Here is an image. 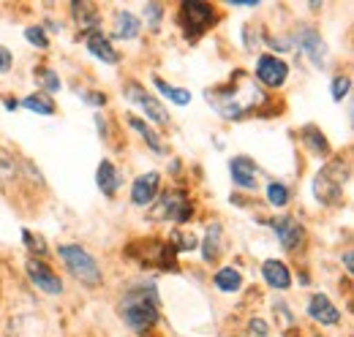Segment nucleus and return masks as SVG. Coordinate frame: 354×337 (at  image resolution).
Listing matches in <instances>:
<instances>
[{"label":"nucleus","mask_w":354,"mask_h":337,"mask_svg":"<svg viewBox=\"0 0 354 337\" xmlns=\"http://www.w3.org/2000/svg\"><path fill=\"white\" fill-rule=\"evenodd\" d=\"M161 299L156 291L153 280H145L139 286H133L129 294L120 299V318L126 321V327L131 332L145 335L147 329H153L161 321V310H158Z\"/></svg>","instance_id":"nucleus-1"},{"label":"nucleus","mask_w":354,"mask_h":337,"mask_svg":"<svg viewBox=\"0 0 354 337\" xmlns=\"http://www.w3.org/2000/svg\"><path fill=\"white\" fill-rule=\"evenodd\" d=\"M205 98L207 101H213V106H216V112L226 117V120H240V117H245L248 112H254L259 104H265V95L259 93V87L257 84H229V87H221V90H207L205 93Z\"/></svg>","instance_id":"nucleus-2"},{"label":"nucleus","mask_w":354,"mask_h":337,"mask_svg":"<svg viewBox=\"0 0 354 337\" xmlns=\"http://www.w3.org/2000/svg\"><path fill=\"white\" fill-rule=\"evenodd\" d=\"M57 256H60V261L66 264L68 275H71L74 280H80L85 289H98V286L104 283V272H101L98 261H95L82 245H60V248H57Z\"/></svg>","instance_id":"nucleus-3"},{"label":"nucleus","mask_w":354,"mask_h":337,"mask_svg":"<svg viewBox=\"0 0 354 337\" xmlns=\"http://www.w3.org/2000/svg\"><path fill=\"white\" fill-rule=\"evenodd\" d=\"M349 182V166L341 161H330L313 177V196L324 207H335L344 199V185Z\"/></svg>","instance_id":"nucleus-4"},{"label":"nucleus","mask_w":354,"mask_h":337,"mask_svg":"<svg viewBox=\"0 0 354 337\" xmlns=\"http://www.w3.org/2000/svg\"><path fill=\"white\" fill-rule=\"evenodd\" d=\"M216 19H218L216 8L210 3H202V0H183L177 8V22H180L188 41L202 39L216 25Z\"/></svg>","instance_id":"nucleus-5"},{"label":"nucleus","mask_w":354,"mask_h":337,"mask_svg":"<svg viewBox=\"0 0 354 337\" xmlns=\"http://www.w3.org/2000/svg\"><path fill=\"white\" fill-rule=\"evenodd\" d=\"M191 215H194L191 199H188V193L180 191V188L167 191V193L158 199L156 210H153V218H156V220H175V223H188Z\"/></svg>","instance_id":"nucleus-6"},{"label":"nucleus","mask_w":354,"mask_h":337,"mask_svg":"<svg viewBox=\"0 0 354 337\" xmlns=\"http://www.w3.org/2000/svg\"><path fill=\"white\" fill-rule=\"evenodd\" d=\"M126 98H129L131 104H136L153 123H158V126H169V112H167L164 104H161L158 98H153L142 84H136V82L126 84Z\"/></svg>","instance_id":"nucleus-7"},{"label":"nucleus","mask_w":354,"mask_h":337,"mask_svg":"<svg viewBox=\"0 0 354 337\" xmlns=\"http://www.w3.org/2000/svg\"><path fill=\"white\" fill-rule=\"evenodd\" d=\"M270 226H272V231H275V237H278L281 248H283L286 253L297 251V248L303 245V240H306V229H303V226H300V220H295L292 215L272 218V220H270Z\"/></svg>","instance_id":"nucleus-8"},{"label":"nucleus","mask_w":354,"mask_h":337,"mask_svg":"<svg viewBox=\"0 0 354 337\" xmlns=\"http://www.w3.org/2000/svg\"><path fill=\"white\" fill-rule=\"evenodd\" d=\"M25 272H28L30 283H33L39 291H44V294H49V296L63 294V280L46 267L44 261H39V258H28V261H25Z\"/></svg>","instance_id":"nucleus-9"},{"label":"nucleus","mask_w":354,"mask_h":337,"mask_svg":"<svg viewBox=\"0 0 354 337\" xmlns=\"http://www.w3.org/2000/svg\"><path fill=\"white\" fill-rule=\"evenodd\" d=\"M257 77H259V82L265 84V87L278 90V87H283L286 79H289V66L281 57H275V55H259V60H257Z\"/></svg>","instance_id":"nucleus-10"},{"label":"nucleus","mask_w":354,"mask_h":337,"mask_svg":"<svg viewBox=\"0 0 354 337\" xmlns=\"http://www.w3.org/2000/svg\"><path fill=\"white\" fill-rule=\"evenodd\" d=\"M297 46H300V52L308 57L316 68H324V63H327V44H324L319 30H313V28H300V33H297Z\"/></svg>","instance_id":"nucleus-11"},{"label":"nucleus","mask_w":354,"mask_h":337,"mask_svg":"<svg viewBox=\"0 0 354 337\" xmlns=\"http://www.w3.org/2000/svg\"><path fill=\"white\" fill-rule=\"evenodd\" d=\"M158 188H161V174L158 171H147V174L136 177L131 185V202L136 207L153 204L156 196H158Z\"/></svg>","instance_id":"nucleus-12"},{"label":"nucleus","mask_w":354,"mask_h":337,"mask_svg":"<svg viewBox=\"0 0 354 337\" xmlns=\"http://www.w3.org/2000/svg\"><path fill=\"white\" fill-rule=\"evenodd\" d=\"M257 174H259V168L248 155H237L229 161V177L243 191H257Z\"/></svg>","instance_id":"nucleus-13"},{"label":"nucleus","mask_w":354,"mask_h":337,"mask_svg":"<svg viewBox=\"0 0 354 337\" xmlns=\"http://www.w3.org/2000/svg\"><path fill=\"white\" fill-rule=\"evenodd\" d=\"M308 316L319 327H338L341 324V310L330 302L327 294H313L308 302Z\"/></svg>","instance_id":"nucleus-14"},{"label":"nucleus","mask_w":354,"mask_h":337,"mask_svg":"<svg viewBox=\"0 0 354 337\" xmlns=\"http://www.w3.org/2000/svg\"><path fill=\"white\" fill-rule=\"evenodd\" d=\"M262 278H265V283L270 289H278V291H286L292 286V272L278 258H267L265 264H262Z\"/></svg>","instance_id":"nucleus-15"},{"label":"nucleus","mask_w":354,"mask_h":337,"mask_svg":"<svg viewBox=\"0 0 354 337\" xmlns=\"http://www.w3.org/2000/svg\"><path fill=\"white\" fill-rule=\"evenodd\" d=\"M71 14L77 19V28L82 30V36H90V33H98V8L95 3H88V0H74L71 3Z\"/></svg>","instance_id":"nucleus-16"},{"label":"nucleus","mask_w":354,"mask_h":337,"mask_svg":"<svg viewBox=\"0 0 354 337\" xmlns=\"http://www.w3.org/2000/svg\"><path fill=\"white\" fill-rule=\"evenodd\" d=\"M85 46H88V52L93 57H98L101 63H106V66H115V63H120V55H118V49L109 44V39L98 30V33H90L85 36Z\"/></svg>","instance_id":"nucleus-17"},{"label":"nucleus","mask_w":354,"mask_h":337,"mask_svg":"<svg viewBox=\"0 0 354 337\" xmlns=\"http://www.w3.org/2000/svg\"><path fill=\"white\" fill-rule=\"evenodd\" d=\"M95 182H98V188H101V193H104L106 199L118 196V191H120V171H118V166H115L109 158H104V161L98 164Z\"/></svg>","instance_id":"nucleus-18"},{"label":"nucleus","mask_w":354,"mask_h":337,"mask_svg":"<svg viewBox=\"0 0 354 337\" xmlns=\"http://www.w3.org/2000/svg\"><path fill=\"white\" fill-rule=\"evenodd\" d=\"M129 126H131L133 131H136V133L145 139V144H147V147H150L156 155H167V144H164V139L158 136V131H153V128L147 126L145 120H139V117H133V115L129 117Z\"/></svg>","instance_id":"nucleus-19"},{"label":"nucleus","mask_w":354,"mask_h":337,"mask_svg":"<svg viewBox=\"0 0 354 337\" xmlns=\"http://www.w3.org/2000/svg\"><path fill=\"white\" fill-rule=\"evenodd\" d=\"M139 30H142V22H139V17H133L131 11H118L115 14V39L131 41L139 36Z\"/></svg>","instance_id":"nucleus-20"},{"label":"nucleus","mask_w":354,"mask_h":337,"mask_svg":"<svg viewBox=\"0 0 354 337\" xmlns=\"http://www.w3.org/2000/svg\"><path fill=\"white\" fill-rule=\"evenodd\" d=\"M221 245H223L221 223H210L207 226V234H205V242H202V258L205 261H216L221 256Z\"/></svg>","instance_id":"nucleus-21"},{"label":"nucleus","mask_w":354,"mask_h":337,"mask_svg":"<svg viewBox=\"0 0 354 337\" xmlns=\"http://www.w3.org/2000/svg\"><path fill=\"white\" fill-rule=\"evenodd\" d=\"M300 136H303V144L308 147L313 155H322V158L330 155V142L324 139V133H322L316 126H306L303 131H300Z\"/></svg>","instance_id":"nucleus-22"},{"label":"nucleus","mask_w":354,"mask_h":337,"mask_svg":"<svg viewBox=\"0 0 354 337\" xmlns=\"http://www.w3.org/2000/svg\"><path fill=\"white\" fill-rule=\"evenodd\" d=\"M213 283H216V289L223 291V294H237L243 289V275L237 269H232V267H223V269L216 272Z\"/></svg>","instance_id":"nucleus-23"},{"label":"nucleus","mask_w":354,"mask_h":337,"mask_svg":"<svg viewBox=\"0 0 354 337\" xmlns=\"http://www.w3.org/2000/svg\"><path fill=\"white\" fill-rule=\"evenodd\" d=\"M153 84H156V87H158V93H161L164 98H169L175 106H185V104H191V93H188V90L164 82L161 77H153Z\"/></svg>","instance_id":"nucleus-24"},{"label":"nucleus","mask_w":354,"mask_h":337,"mask_svg":"<svg viewBox=\"0 0 354 337\" xmlns=\"http://www.w3.org/2000/svg\"><path fill=\"white\" fill-rule=\"evenodd\" d=\"M19 177V161L14 158V153L0 147V182H14Z\"/></svg>","instance_id":"nucleus-25"},{"label":"nucleus","mask_w":354,"mask_h":337,"mask_svg":"<svg viewBox=\"0 0 354 337\" xmlns=\"http://www.w3.org/2000/svg\"><path fill=\"white\" fill-rule=\"evenodd\" d=\"M22 106L25 109H30V112H36V115H55V104H52V98H46L44 93H33V95H28L25 101H22Z\"/></svg>","instance_id":"nucleus-26"},{"label":"nucleus","mask_w":354,"mask_h":337,"mask_svg":"<svg viewBox=\"0 0 354 337\" xmlns=\"http://www.w3.org/2000/svg\"><path fill=\"white\" fill-rule=\"evenodd\" d=\"M289 199H292V193H289V188H286L283 182H270V185H267V202H270L275 210L286 207Z\"/></svg>","instance_id":"nucleus-27"},{"label":"nucleus","mask_w":354,"mask_h":337,"mask_svg":"<svg viewBox=\"0 0 354 337\" xmlns=\"http://www.w3.org/2000/svg\"><path fill=\"white\" fill-rule=\"evenodd\" d=\"M145 22L153 28V30H158L161 28V22H164V8H161V3H145Z\"/></svg>","instance_id":"nucleus-28"},{"label":"nucleus","mask_w":354,"mask_h":337,"mask_svg":"<svg viewBox=\"0 0 354 337\" xmlns=\"http://www.w3.org/2000/svg\"><path fill=\"white\" fill-rule=\"evenodd\" d=\"M25 39H28L30 46H36V49H46V46H49V36L44 33L41 25H30V28H25Z\"/></svg>","instance_id":"nucleus-29"},{"label":"nucleus","mask_w":354,"mask_h":337,"mask_svg":"<svg viewBox=\"0 0 354 337\" xmlns=\"http://www.w3.org/2000/svg\"><path fill=\"white\" fill-rule=\"evenodd\" d=\"M349 87H352V79L344 74V77H335L333 79V87H330V95H333V101L335 104H341L346 95H349Z\"/></svg>","instance_id":"nucleus-30"},{"label":"nucleus","mask_w":354,"mask_h":337,"mask_svg":"<svg viewBox=\"0 0 354 337\" xmlns=\"http://www.w3.org/2000/svg\"><path fill=\"white\" fill-rule=\"evenodd\" d=\"M169 248H172L175 253L194 251V248H196V240H194L191 234H180V231H175V234H172V240H169Z\"/></svg>","instance_id":"nucleus-31"},{"label":"nucleus","mask_w":354,"mask_h":337,"mask_svg":"<svg viewBox=\"0 0 354 337\" xmlns=\"http://www.w3.org/2000/svg\"><path fill=\"white\" fill-rule=\"evenodd\" d=\"M36 77L41 79V84H44L49 93H60V84L63 82H60V77H57L52 68H39V71H36Z\"/></svg>","instance_id":"nucleus-32"},{"label":"nucleus","mask_w":354,"mask_h":337,"mask_svg":"<svg viewBox=\"0 0 354 337\" xmlns=\"http://www.w3.org/2000/svg\"><path fill=\"white\" fill-rule=\"evenodd\" d=\"M22 240H25V245H28V251L30 253H39V256H44L46 253V242L41 240V237H36L33 231L22 229Z\"/></svg>","instance_id":"nucleus-33"},{"label":"nucleus","mask_w":354,"mask_h":337,"mask_svg":"<svg viewBox=\"0 0 354 337\" xmlns=\"http://www.w3.org/2000/svg\"><path fill=\"white\" fill-rule=\"evenodd\" d=\"M22 168L28 171V177H30L33 182H39V185H44V177H41V171H39V166H33L30 161H22Z\"/></svg>","instance_id":"nucleus-34"},{"label":"nucleus","mask_w":354,"mask_h":337,"mask_svg":"<svg viewBox=\"0 0 354 337\" xmlns=\"http://www.w3.org/2000/svg\"><path fill=\"white\" fill-rule=\"evenodd\" d=\"M248 329H251V335H257V337H267V332H270L262 318H254V321L248 324Z\"/></svg>","instance_id":"nucleus-35"},{"label":"nucleus","mask_w":354,"mask_h":337,"mask_svg":"<svg viewBox=\"0 0 354 337\" xmlns=\"http://www.w3.org/2000/svg\"><path fill=\"white\" fill-rule=\"evenodd\" d=\"M82 98L88 101L90 106H104L106 104V95L104 93H82Z\"/></svg>","instance_id":"nucleus-36"},{"label":"nucleus","mask_w":354,"mask_h":337,"mask_svg":"<svg viewBox=\"0 0 354 337\" xmlns=\"http://www.w3.org/2000/svg\"><path fill=\"white\" fill-rule=\"evenodd\" d=\"M11 63H14V57H11V52H8L6 46H0V74H6V71L11 68Z\"/></svg>","instance_id":"nucleus-37"},{"label":"nucleus","mask_w":354,"mask_h":337,"mask_svg":"<svg viewBox=\"0 0 354 337\" xmlns=\"http://www.w3.org/2000/svg\"><path fill=\"white\" fill-rule=\"evenodd\" d=\"M95 126H98V133H101V139H109V131H106V120H104L101 115H95Z\"/></svg>","instance_id":"nucleus-38"},{"label":"nucleus","mask_w":354,"mask_h":337,"mask_svg":"<svg viewBox=\"0 0 354 337\" xmlns=\"http://www.w3.org/2000/svg\"><path fill=\"white\" fill-rule=\"evenodd\" d=\"M344 267H346V272H352V269H354V264H352V251L344 253Z\"/></svg>","instance_id":"nucleus-39"},{"label":"nucleus","mask_w":354,"mask_h":337,"mask_svg":"<svg viewBox=\"0 0 354 337\" xmlns=\"http://www.w3.org/2000/svg\"><path fill=\"white\" fill-rule=\"evenodd\" d=\"M46 30H57V33H60V22H55V19H46L44 33H46Z\"/></svg>","instance_id":"nucleus-40"},{"label":"nucleus","mask_w":354,"mask_h":337,"mask_svg":"<svg viewBox=\"0 0 354 337\" xmlns=\"http://www.w3.org/2000/svg\"><path fill=\"white\" fill-rule=\"evenodd\" d=\"M6 106H8V109H11V112H14V109H17V106H19V104H17V98H6Z\"/></svg>","instance_id":"nucleus-41"}]
</instances>
